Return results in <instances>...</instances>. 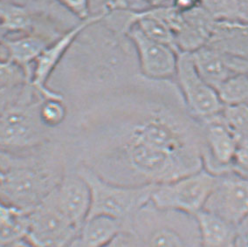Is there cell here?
Returning <instances> with one entry per match:
<instances>
[{"label":"cell","instance_id":"cell-2","mask_svg":"<svg viewBox=\"0 0 248 247\" xmlns=\"http://www.w3.org/2000/svg\"><path fill=\"white\" fill-rule=\"evenodd\" d=\"M43 99L27 83L7 105L0 117V151L31 152L49 143L52 130L40 119Z\"/></svg>","mask_w":248,"mask_h":247},{"label":"cell","instance_id":"cell-19","mask_svg":"<svg viewBox=\"0 0 248 247\" xmlns=\"http://www.w3.org/2000/svg\"><path fill=\"white\" fill-rule=\"evenodd\" d=\"M216 90L224 106L248 105V73L231 76Z\"/></svg>","mask_w":248,"mask_h":247},{"label":"cell","instance_id":"cell-3","mask_svg":"<svg viewBox=\"0 0 248 247\" xmlns=\"http://www.w3.org/2000/svg\"><path fill=\"white\" fill-rule=\"evenodd\" d=\"M87 182L91 194L89 216L103 215L115 217L133 229L135 217L151 203V194L155 185H121L108 181L93 170L81 163L76 168Z\"/></svg>","mask_w":248,"mask_h":247},{"label":"cell","instance_id":"cell-23","mask_svg":"<svg viewBox=\"0 0 248 247\" xmlns=\"http://www.w3.org/2000/svg\"><path fill=\"white\" fill-rule=\"evenodd\" d=\"M149 247H184L178 234L169 228H160L151 235Z\"/></svg>","mask_w":248,"mask_h":247},{"label":"cell","instance_id":"cell-36","mask_svg":"<svg viewBox=\"0 0 248 247\" xmlns=\"http://www.w3.org/2000/svg\"><path fill=\"white\" fill-rule=\"evenodd\" d=\"M4 177H5V172H4L2 167L0 166V182H2V180L4 179Z\"/></svg>","mask_w":248,"mask_h":247},{"label":"cell","instance_id":"cell-13","mask_svg":"<svg viewBox=\"0 0 248 247\" xmlns=\"http://www.w3.org/2000/svg\"><path fill=\"white\" fill-rule=\"evenodd\" d=\"M206 45L231 57L248 60V21H216Z\"/></svg>","mask_w":248,"mask_h":247},{"label":"cell","instance_id":"cell-10","mask_svg":"<svg viewBox=\"0 0 248 247\" xmlns=\"http://www.w3.org/2000/svg\"><path fill=\"white\" fill-rule=\"evenodd\" d=\"M126 35L137 50L140 70L144 78L153 80L175 78L178 55L175 49L151 40L137 25L130 27Z\"/></svg>","mask_w":248,"mask_h":247},{"label":"cell","instance_id":"cell-21","mask_svg":"<svg viewBox=\"0 0 248 247\" xmlns=\"http://www.w3.org/2000/svg\"><path fill=\"white\" fill-rule=\"evenodd\" d=\"M201 6L215 21L243 19L239 0H201Z\"/></svg>","mask_w":248,"mask_h":247},{"label":"cell","instance_id":"cell-34","mask_svg":"<svg viewBox=\"0 0 248 247\" xmlns=\"http://www.w3.org/2000/svg\"><path fill=\"white\" fill-rule=\"evenodd\" d=\"M243 73L248 74V60H243Z\"/></svg>","mask_w":248,"mask_h":247},{"label":"cell","instance_id":"cell-4","mask_svg":"<svg viewBox=\"0 0 248 247\" xmlns=\"http://www.w3.org/2000/svg\"><path fill=\"white\" fill-rule=\"evenodd\" d=\"M217 181V176L204 168L174 181L156 185L151 204L165 212L194 216L202 211Z\"/></svg>","mask_w":248,"mask_h":247},{"label":"cell","instance_id":"cell-8","mask_svg":"<svg viewBox=\"0 0 248 247\" xmlns=\"http://www.w3.org/2000/svg\"><path fill=\"white\" fill-rule=\"evenodd\" d=\"M203 210L237 227L248 216V179L232 171L217 176Z\"/></svg>","mask_w":248,"mask_h":247},{"label":"cell","instance_id":"cell-30","mask_svg":"<svg viewBox=\"0 0 248 247\" xmlns=\"http://www.w3.org/2000/svg\"><path fill=\"white\" fill-rule=\"evenodd\" d=\"M21 92V91H20ZM19 92V93H20ZM18 94H12V93H3L0 92V117L5 111V108L9 104L10 102L14 100V98L17 97Z\"/></svg>","mask_w":248,"mask_h":247},{"label":"cell","instance_id":"cell-6","mask_svg":"<svg viewBox=\"0 0 248 247\" xmlns=\"http://www.w3.org/2000/svg\"><path fill=\"white\" fill-rule=\"evenodd\" d=\"M175 79L188 110L199 122L221 114L225 106L217 90L198 73L191 53H178Z\"/></svg>","mask_w":248,"mask_h":247},{"label":"cell","instance_id":"cell-7","mask_svg":"<svg viewBox=\"0 0 248 247\" xmlns=\"http://www.w3.org/2000/svg\"><path fill=\"white\" fill-rule=\"evenodd\" d=\"M108 14L109 11L106 8L102 13L90 16L89 18L82 20L80 24L72 28L71 30L67 31L62 37H59L57 40H54L52 43H50L38 57L34 62V67L31 71L30 84L41 97L44 99L65 100L62 93L49 89L47 81L50 75H52L59 62L62 61L64 54L71 46L76 38L86 28L106 18Z\"/></svg>","mask_w":248,"mask_h":247},{"label":"cell","instance_id":"cell-25","mask_svg":"<svg viewBox=\"0 0 248 247\" xmlns=\"http://www.w3.org/2000/svg\"><path fill=\"white\" fill-rule=\"evenodd\" d=\"M231 171L248 179V148L237 147Z\"/></svg>","mask_w":248,"mask_h":247},{"label":"cell","instance_id":"cell-17","mask_svg":"<svg viewBox=\"0 0 248 247\" xmlns=\"http://www.w3.org/2000/svg\"><path fill=\"white\" fill-rule=\"evenodd\" d=\"M126 229L131 228L123 221L111 216L98 215L85 220L80 227L79 237L89 247H100Z\"/></svg>","mask_w":248,"mask_h":247},{"label":"cell","instance_id":"cell-33","mask_svg":"<svg viewBox=\"0 0 248 247\" xmlns=\"http://www.w3.org/2000/svg\"><path fill=\"white\" fill-rule=\"evenodd\" d=\"M66 247H89L81 238L79 237V235L76 237L75 239H73L71 242L69 243Z\"/></svg>","mask_w":248,"mask_h":247},{"label":"cell","instance_id":"cell-26","mask_svg":"<svg viewBox=\"0 0 248 247\" xmlns=\"http://www.w3.org/2000/svg\"><path fill=\"white\" fill-rule=\"evenodd\" d=\"M79 18L84 20L89 18V0H59Z\"/></svg>","mask_w":248,"mask_h":247},{"label":"cell","instance_id":"cell-15","mask_svg":"<svg viewBox=\"0 0 248 247\" xmlns=\"http://www.w3.org/2000/svg\"><path fill=\"white\" fill-rule=\"evenodd\" d=\"M202 247H233L236 226L212 212L202 210L193 216Z\"/></svg>","mask_w":248,"mask_h":247},{"label":"cell","instance_id":"cell-18","mask_svg":"<svg viewBox=\"0 0 248 247\" xmlns=\"http://www.w3.org/2000/svg\"><path fill=\"white\" fill-rule=\"evenodd\" d=\"M28 212L0 198V247L26 238Z\"/></svg>","mask_w":248,"mask_h":247},{"label":"cell","instance_id":"cell-22","mask_svg":"<svg viewBox=\"0 0 248 247\" xmlns=\"http://www.w3.org/2000/svg\"><path fill=\"white\" fill-rule=\"evenodd\" d=\"M40 119L46 128L53 130L61 126L67 118L65 100L43 99L40 108Z\"/></svg>","mask_w":248,"mask_h":247},{"label":"cell","instance_id":"cell-28","mask_svg":"<svg viewBox=\"0 0 248 247\" xmlns=\"http://www.w3.org/2000/svg\"><path fill=\"white\" fill-rule=\"evenodd\" d=\"M149 2L152 7H158V6H168L171 5L172 0H146ZM127 0H114L111 2L110 5L108 7L109 12L115 10L127 9Z\"/></svg>","mask_w":248,"mask_h":247},{"label":"cell","instance_id":"cell-27","mask_svg":"<svg viewBox=\"0 0 248 247\" xmlns=\"http://www.w3.org/2000/svg\"><path fill=\"white\" fill-rule=\"evenodd\" d=\"M233 247H248V216L236 227Z\"/></svg>","mask_w":248,"mask_h":247},{"label":"cell","instance_id":"cell-1","mask_svg":"<svg viewBox=\"0 0 248 247\" xmlns=\"http://www.w3.org/2000/svg\"><path fill=\"white\" fill-rule=\"evenodd\" d=\"M47 144L25 155L0 151V166L5 172L0 182L1 199L30 212L54 190L66 170L44 153Z\"/></svg>","mask_w":248,"mask_h":247},{"label":"cell","instance_id":"cell-9","mask_svg":"<svg viewBox=\"0 0 248 247\" xmlns=\"http://www.w3.org/2000/svg\"><path fill=\"white\" fill-rule=\"evenodd\" d=\"M200 124L203 134V168L215 176L231 172L237 143L222 113Z\"/></svg>","mask_w":248,"mask_h":247},{"label":"cell","instance_id":"cell-31","mask_svg":"<svg viewBox=\"0 0 248 247\" xmlns=\"http://www.w3.org/2000/svg\"><path fill=\"white\" fill-rule=\"evenodd\" d=\"M33 247L31 246L30 243L27 241L26 238L23 239H19L17 241H14V242L9 243L7 245H5L4 247Z\"/></svg>","mask_w":248,"mask_h":247},{"label":"cell","instance_id":"cell-29","mask_svg":"<svg viewBox=\"0 0 248 247\" xmlns=\"http://www.w3.org/2000/svg\"><path fill=\"white\" fill-rule=\"evenodd\" d=\"M171 5L180 13H185L200 6L201 0H172Z\"/></svg>","mask_w":248,"mask_h":247},{"label":"cell","instance_id":"cell-14","mask_svg":"<svg viewBox=\"0 0 248 247\" xmlns=\"http://www.w3.org/2000/svg\"><path fill=\"white\" fill-rule=\"evenodd\" d=\"M191 54L198 73L215 89L231 76L238 74L235 71L232 58L208 45L197 49Z\"/></svg>","mask_w":248,"mask_h":247},{"label":"cell","instance_id":"cell-12","mask_svg":"<svg viewBox=\"0 0 248 247\" xmlns=\"http://www.w3.org/2000/svg\"><path fill=\"white\" fill-rule=\"evenodd\" d=\"M216 21L200 5L181 13L174 31L178 52L192 53L208 43Z\"/></svg>","mask_w":248,"mask_h":247},{"label":"cell","instance_id":"cell-20","mask_svg":"<svg viewBox=\"0 0 248 247\" xmlns=\"http://www.w3.org/2000/svg\"><path fill=\"white\" fill-rule=\"evenodd\" d=\"M222 116L234 137L237 147L248 148V105L225 106Z\"/></svg>","mask_w":248,"mask_h":247},{"label":"cell","instance_id":"cell-35","mask_svg":"<svg viewBox=\"0 0 248 247\" xmlns=\"http://www.w3.org/2000/svg\"><path fill=\"white\" fill-rule=\"evenodd\" d=\"M5 32H6V31H5V29L3 27H0V42L3 40Z\"/></svg>","mask_w":248,"mask_h":247},{"label":"cell","instance_id":"cell-16","mask_svg":"<svg viewBox=\"0 0 248 247\" xmlns=\"http://www.w3.org/2000/svg\"><path fill=\"white\" fill-rule=\"evenodd\" d=\"M44 37L39 35L23 36L18 39L5 41L8 50L9 62L21 67L26 73L29 83L31 76V63H34L50 43Z\"/></svg>","mask_w":248,"mask_h":247},{"label":"cell","instance_id":"cell-11","mask_svg":"<svg viewBox=\"0 0 248 247\" xmlns=\"http://www.w3.org/2000/svg\"><path fill=\"white\" fill-rule=\"evenodd\" d=\"M58 204L67 218L80 230L89 216L91 194L87 182L76 170L65 171L54 189Z\"/></svg>","mask_w":248,"mask_h":247},{"label":"cell","instance_id":"cell-24","mask_svg":"<svg viewBox=\"0 0 248 247\" xmlns=\"http://www.w3.org/2000/svg\"><path fill=\"white\" fill-rule=\"evenodd\" d=\"M100 247H144V246L142 239L133 229H126Z\"/></svg>","mask_w":248,"mask_h":247},{"label":"cell","instance_id":"cell-5","mask_svg":"<svg viewBox=\"0 0 248 247\" xmlns=\"http://www.w3.org/2000/svg\"><path fill=\"white\" fill-rule=\"evenodd\" d=\"M79 232L61 210L54 190L28 212L26 239L33 247H66Z\"/></svg>","mask_w":248,"mask_h":247},{"label":"cell","instance_id":"cell-32","mask_svg":"<svg viewBox=\"0 0 248 247\" xmlns=\"http://www.w3.org/2000/svg\"><path fill=\"white\" fill-rule=\"evenodd\" d=\"M239 3L242 18L248 21V0H239Z\"/></svg>","mask_w":248,"mask_h":247}]
</instances>
